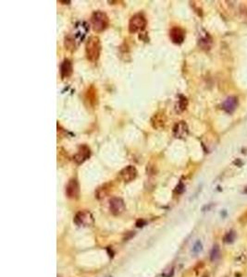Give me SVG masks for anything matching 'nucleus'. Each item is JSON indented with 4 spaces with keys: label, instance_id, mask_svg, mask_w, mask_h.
<instances>
[{
    "label": "nucleus",
    "instance_id": "1",
    "mask_svg": "<svg viewBox=\"0 0 247 277\" xmlns=\"http://www.w3.org/2000/svg\"><path fill=\"white\" fill-rule=\"evenodd\" d=\"M89 31V26L84 22H78L74 27L73 32L65 38V46L68 50H74L81 42L84 39Z\"/></svg>",
    "mask_w": 247,
    "mask_h": 277
},
{
    "label": "nucleus",
    "instance_id": "2",
    "mask_svg": "<svg viewBox=\"0 0 247 277\" xmlns=\"http://www.w3.org/2000/svg\"><path fill=\"white\" fill-rule=\"evenodd\" d=\"M101 53V43L100 39L97 36H90L85 44V54L89 61L96 62L100 57Z\"/></svg>",
    "mask_w": 247,
    "mask_h": 277
},
{
    "label": "nucleus",
    "instance_id": "3",
    "mask_svg": "<svg viewBox=\"0 0 247 277\" xmlns=\"http://www.w3.org/2000/svg\"><path fill=\"white\" fill-rule=\"evenodd\" d=\"M91 24L94 32H104L109 25V19L105 12L101 10L94 11L91 17Z\"/></svg>",
    "mask_w": 247,
    "mask_h": 277
},
{
    "label": "nucleus",
    "instance_id": "4",
    "mask_svg": "<svg viewBox=\"0 0 247 277\" xmlns=\"http://www.w3.org/2000/svg\"><path fill=\"white\" fill-rule=\"evenodd\" d=\"M146 19L142 13H137L133 15L129 22V32L131 33L141 32L146 28Z\"/></svg>",
    "mask_w": 247,
    "mask_h": 277
},
{
    "label": "nucleus",
    "instance_id": "5",
    "mask_svg": "<svg viewBox=\"0 0 247 277\" xmlns=\"http://www.w3.org/2000/svg\"><path fill=\"white\" fill-rule=\"evenodd\" d=\"M91 156V150L87 145L82 144L79 147L77 154L73 156V160L76 162L78 164H81L84 163L87 159H89Z\"/></svg>",
    "mask_w": 247,
    "mask_h": 277
},
{
    "label": "nucleus",
    "instance_id": "6",
    "mask_svg": "<svg viewBox=\"0 0 247 277\" xmlns=\"http://www.w3.org/2000/svg\"><path fill=\"white\" fill-rule=\"evenodd\" d=\"M66 195L70 199H78L80 195L79 183L75 178L70 179L66 186Z\"/></svg>",
    "mask_w": 247,
    "mask_h": 277
},
{
    "label": "nucleus",
    "instance_id": "7",
    "mask_svg": "<svg viewBox=\"0 0 247 277\" xmlns=\"http://www.w3.org/2000/svg\"><path fill=\"white\" fill-rule=\"evenodd\" d=\"M109 208H110V212L114 215H120L125 210V203L122 199L115 197L112 198L109 202Z\"/></svg>",
    "mask_w": 247,
    "mask_h": 277
},
{
    "label": "nucleus",
    "instance_id": "8",
    "mask_svg": "<svg viewBox=\"0 0 247 277\" xmlns=\"http://www.w3.org/2000/svg\"><path fill=\"white\" fill-rule=\"evenodd\" d=\"M74 223L77 225H88L93 223V216L92 214L86 211H80L76 213L74 217Z\"/></svg>",
    "mask_w": 247,
    "mask_h": 277
},
{
    "label": "nucleus",
    "instance_id": "9",
    "mask_svg": "<svg viewBox=\"0 0 247 277\" xmlns=\"http://www.w3.org/2000/svg\"><path fill=\"white\" fill-rule=\"evenodd\" d=\"M136 177H137V170L133 165H128L120 172V177L125 183H129L133 181V180L136 178Z\"/></svg>",
    "mask_w": 247,
    "mask_h": 277
},
{
    "label": "nucleus",
    "instance_id": "10",
    "mask_svg": "<svg viewBox=\"0 0 247 277\" xmlns=\"http://www.w3.org/2000/svg\"><path fill=\"white\" fill-rule=\"evenodd\" d=\"M169 38L172 43L176 44H181L185 39V32L180 27H173L169 31Z\"/></svg>",
    "mask_w": 247,
    "mask_h": 277
},
{
    "label": "nucleus",
    "instance_id": "11",
    "mask_svg": "<svg viewBox=\"0 0 247 277\" xmlns=\"http://www.w3.org/2000/svg\"><path fill=\"white\" fill-rule=\"evenodd\" d=\"M188 126L184 121L178 122L173 128V135L175 138H183L188 135Z\"/></svg>",
    "mask_w": 247,
    "mask_h": 277
},
{
    "label": "nucleus",
    "instance_id": "12",
    "mask_svg": "<svg viewBox=\"0 0 247 277\" xmlns=\"http://www.w3.org/2000/svg\"><path fill=\"white\" fill-rule=\"evenodd\" d=\"M73 72L72 63L70 59H65L60 65V75L62 79L70 78Z\"/></svg>",
    "mask_w": 247,
    "mask_h": 277
},
{
    "label": "nucleus",
    "instance_id": "13",
    "mask_svg": "<svg viewBox=\"0 0 247 277\" xmlns=\"http://www.w3.org/2000/svg\"><path fill=\"white\" fill-rule=\"evenodd\" d=\"M238 105V100L235 96H230L229 98L225 100V102L222 103V108L226 113L231 114L234 112Z\"/></svg>",
    "mask_w": 247,
    "mask_h": 277
},
{
    "label": "nucleus",
    "instance_id": "14",
    "mask_svg": "<svg viewBox=\"0 0 247 277\" xmlns=\"http://www.w3.org/2000/svg\"><path fill=\"white\" fill-rule=\"evenodd\" d=\"M219 255H220V250H219V247L217 245H215L212 248V250L210 252V260L212 261H215L218 259Z\"/></svg>",
    "mask_w": 247,
    "mask_h": 277
},
{
    "label": "nucleus",
    "instance_id": "15",
    "mask_svg": "<svg viewBox=\"0 0 247 277\" xmlns=\"http://www.w3.org/2000/svg\"><path fill=\"white\" fill-rule=\"evenodd\" d=\"M187 99L185 98L184 96L181 95V99L179 100V103H178V107H177V111H179V112H182V111L186 108L187 106Z\"/></svg>",
    "mask_w": 247,
    "mask_h": 277
},
{
    "label": "nucleus",
    "instance_id": "16",
    "mask_svg": "<svg viewBox=\"0 0 247 277\" xmlns=\"http://www.w3.org/2000/svg\"><path fill=\"white\" fill-rule=\"evenodd\" d=\"M235 238H236L235 233L233 232V231H230V232H229V233L226 234V235L224 237L223 239H224V241L226 242V243H231V242L234 241Z\"/></svg>",
    "mask_w": 247,
    "mask_h": 277
},
{
    "label": "nucleus",
    "instance_id": "17",
    "mask_svg": "<svg viewBox=\"0 0 247 277\" xmlns=\"http://www.w3.org/2000/svg\"><path fill=\"white\" fill-rule=\"evenodd\" d=\"M202 249H203V245H202V243H201V241H200V240H197L195 243H194V247H193V252H194V254H198L199 252L202 251Z\"/></svg>",
    "mask_w": 247,
    "mask_h": 277
},
{
    "label": "nucleus",
    "instance_id": "18",
    "mask_svg": "<svg viewBox=\"0 0 247 277\" xmlns=\"http://www.w3.org/2000/svg\"><path fill=\"white\" fill-rule=\"evenodd\" d=\"M145 224H146V222L145 220L140 219V220H138L136 222V226L137 227H143V225H145Z\"/></svg>",
    "mask_w": 247,
    "mask_h": 277
},
{
    "label": "nucleus",
    "instance_id": "19",
    "mask_svg": "<svg viewBox=\"0 0 247 277\" xmlns=\"http://www.w3.org/2000/svg\"><path fill=\"white\" fill-rule=\"evenodd\" d=\"M176 190H177V192H178V193H181V192H183V190H184V186L181 183V184H180V186H178V187H177V189H176Z\"/></svg>",
    "mask_w": 247,
    "mask_h": 277
},
{
    "label": "nucleus",
    "instance_id": "20",
    "mask_svg": "<svg viewBox=\"0 0 247 277\" xmlns=\"http://www.w3.org/2000/svg\"><path fill=\"white\" fill-rule=\"evenodd\" d=\"M60 3H64V4H70L71 1H59Z\"/></svg>",
    "mask_w": 247,
    "mask_h": 277
},
{
    "label": "nucleus",
    "instance_id": "21",
    "mask_svg": "<svg viewBox=\"0 0 247 277\" xmlns=\"http://www.w3.org/2000/svg\"><path fill=\"white\" fill-rule=\"evenodd\" d=\"M107 277H111V276H107Z\"/></svg>",
    "mask_w": 247,
    "mask_h": 277
}]
</instances>
